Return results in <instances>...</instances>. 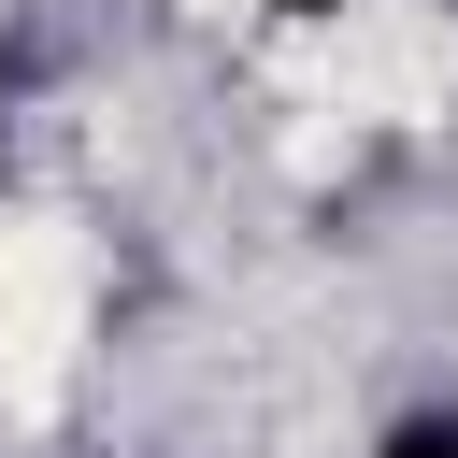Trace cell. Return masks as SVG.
Here are the masks:
<instances>
[{"label": "cell", "instance_id": "obj_2", "mask_svg": "<svg viewBox=\"0 0 458 458\" xmlns=\"http://www.w3.org/2000/svg\"><path fill=\"white\" fill-rule=\"evenodd\" d=\"M258 14H286V29H315V14H358V0H258Z\"/></svg>", "mask_w": 458, "mask_h": 458}, {"label": "cell", "instance_id": "obj_1", "mask_svg": "<svg viewBox=\"0 0 458 458\" xmlns=\"http://www.w3.org/2000/svg\"><path fill=\"white\" fill-rule=\"evenodd\" d=\"M372 458H458V415H401V429H386Z\"/></svg>", "mask_w": 458, "mask_h": 458}]
</instances>
